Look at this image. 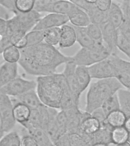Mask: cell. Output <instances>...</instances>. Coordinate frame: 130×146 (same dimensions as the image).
I'll use <instances>...</instances> for the list:
<instances>
[{
	"mask_svg": "<svg viewBox=\"0 0 130 146\" xmlns=\"http://www.w3.org/2000/svg\"><path fill=\"white\" fill-rule=\"evenodd\" d=\"M20 50L19 64L27 74L38 77L55 74L60 65L73 61L72 57L65 55L45 42Z\"/></svg>",
	"mask_w": 130,
	"mask_h": 146,
	"instance_id": "6da1fadb",
	"label": "cell"
},
{
	"mask_svg": "<svg viewBox=\"0 0 130 146\" xmlns=\"http://www.w3.org/2000/svg\"><path fill=\"white\" fill-rule=\"evenodd\" d=\"M36 91L43 105L60 109V102L63 91L68 86L62 73H55L39 76L36 80Z\"/></svg>",
	"mask_w": 130,
	"mask_h": 146,
	"instance_id": "7a4b0ae2",
	"label": "cell"
},
{
	"mask_svg": "<svg viewBox=\"0 0 130 146\" xmlns=\"http://www.w3.org/2000/svg\"><path fill=\"white\" fill-rule=\"evenodd\" d=\"M123 86L116 78L98 80L91 84L87 94L85 111L91 114Z\"/></svg>",
	"mask_w": 130,
	"mask_h": 146,
	"instance_id": "3957f363",
	"label": "cell"
},
{
	"mask_svg": "<svg viewBox=\"0 0 130 146\" xmlns=\"http://www.w3.org/2000/svg\"><path fill=\"white\" fill-rule=\"evenodd\" d=\"M112 54L103 42H96L92 48H82L72 57L76 66L88 67L108 59Z\"/></svg>",
	"mask_w": 130,
	"mask_h": 146,
	"instance_id": "277c9868",
	"label": "cell"
},
{
	"mask_svg": "<svg viewBox=\"0 0 130 146\" xmlns=\"http://www.w3.org/2000/svg\"><path fill=\"white\" fill-rule=\"evenodd\" d=\"M16 122L13 114V105L11 98L6 95L0 94L1 138L5 133L12 131Z\"/></svg>",
	"mask_w": 130,
	"mask_h": 146,
	"instance_id": "5b68a950",
	"label": "cell"
},
{
	"mask_svg": "<svg viewBox=\"0 0 130 146\" xmlns=\"http://www.w3.org/2000/svg\"><path fill=\"white\" fill-rule=\"evenodd\" d=\"M36 81L27 80L20 77L11 81L0 88V94L12 97L21 95L28 91L36 90Z\"/></svg>",
	"mask_w": 130,
	"mask_h": 146,
	"instance_id": "8992f818",
	"label": "cell"
},
{
	"mask_svg": "<svg viewBox=\"0 0 130 146\" xmlns=\"http://www.w3.org/2000/svg\"><path fill=\"white\" fill-rule=\"evenodd\" d=\"M71 1L87 14L91 23L100 25L107 21L108 11L103 12L100 11L95 5V1L75 0Z\"/></svg>",
	"mask_w": 130,
	"mask_h": 146,
	"instance_id": "52a82bcc",
	"label": "cell"
},
{
	"mask_svg": "<svg viewBox=\"0 0 130 146\" xmlns=\"http://www.w3.org/2000/svg\"><path fill=\"white\" fill-rule=\"evenodd\" d=\"M87 68L92 79L98 80L116 78V68L109 58L89 66Z\"/></svg>",
	"mask_w": 130,
	"mask_h": 146,
	"instance_id": "ba28073f",
	"label": "cell"
},
{
	"mask_svg": "<svg viewBox=\"0 0 130 146\" xmlns=\"http://www.w3.org/2000/svg\"><path fill=\"white\" fill-rule=\"evenodd\" d=\"M69 21V18L66 15L50 13L41 18L31 31H44L58 27L63 26Z\"/></svg>",
	"mask_w": 130,
	"mask_h": 146,
	"instance_id": "9c48e42d",
	"label": "cell"
},
{
	"mask_svg": "<svg viewBox=\"0 0 130 146\" xmlns=\"http://www.w3.org/2000/svg\"><path fill=\"white\" fill-rule=\"evenodd\" d=\"M77 66L73 61L68 62L66 64L63 74L71 92L75 100L79 103L80 98L81 94L76 75V69Z\"/></svg>",
	"mask_w": 130,
	"mask_h": 146,
	"instance_id": "30bf717a",
	"label": "cell"
},
{
	"mask_svg": "<svg viewBox=\"0 0 130 146\" xmlns=\"http://www.w3.org/2000/svg\"><path fill=\"white\" fill-rule=\"evenodd\" d=\"M20 31L26 33L32 30L41 18L40 13L35 10L26 13H19L14 16Z\"/></svg>",
	"mask_w": 130,
	"mask_h": 146,
	"instance_id": "8fae6325",
	"label": "cell"
},
{
	"mask_svg": "<svg viewBox=\"0 0 130 146\" xmlns=\"http://www.w3.org/2000/svg\"><path fill=\"white\" fill-rule=\"evenodd\" d=\"M65 111L67 119V133H78L83 119L91 115L85 111L80 110L79 107Z\"/></svg>",
	"mask_w": 130,
	"mask_h": 146,
	"instance_id": "7c38bea8",
	"label": "cell"
},
{
	"mask_svg": "<svg viewBox=\"0 0 130 146\" xmlns=\"http://www.w3.org/2000/svg\"><path fill=\"white\" fill-rule=\"evenodd\" d=\"M100 26L102 32L103 40L104 43L111 51L112 54H116L117 50V29L108 21Z\"/></svg>",
	"mask_w": 130,
	"mask_h": 146,
	"instance_id": "4fadbf2b",
	"label": "cell"
},
{
	"mask_svg": "<svg viewBox=\"0 0 130 146\" xmlns=\"http://www.w3.org/2000/svg\"><path fill=\"white\" fill-rule=\"evenodd\" d=\"M21 125L27 133L36 140L39 146H54V143L47 132L41 128L33 126L27 122Z\"/></svg>",
	"mask_w": 130,
	"mask_h": 146,
	"instance_id": "5bb4252c",
	"label": "cell"
},
{
	"mask_svg": "<svg viewBox=\"0 0 130 146\" xmlns=\"http://www.w3.org/2000/svg\"><path fill=\"white\" fill-rule=\"evenodd\" d=\"M101 127V124L99 120L91 115L83 119L78 133L89 142L90 138L96 133Z\"/></svg>",
	"mask_w": 130,
	"mask_h": 146,
	"instance_id": "9a60e30c",
	"label": "cell"
},
{
	"mask_svg": "<svg viewBox=\"0 0 130 146\" xmlns=\"http://www.w3.org/2000/svg\"><path fill=\"white\" fill-rule=\"evenodd\" d=\"M13 103L20 102L28 106L31 109H37L43 105L36 92L33 90L18 96L11 98Z\"/></svg>",
	"mask_w": 130,
	"mask_h": 146,
	"instance_id": "2e32d148",
	"label": "cell"
},
{
	"mask_svg": "<svg viewBox=\"0 0 130 146\" xmlns=\"http://www.w3.org/2000/svg\"><path fill=\"white\" fill-rule=\"evenodd\" d=\"M76 7L77 5L71 1L53 0L44 10V12L67 16Z\"/></svg>",
	"mask_w": 130,
	"mask_h": 146,
	"instance_id": "e0dca14e",
	"label": "cell"
},
{
	"mask_svg": "<svg viewBox=\"0 0 130 146\" xmlns=\"http://www.w3.org/2000/svg\"><path fill=\"white\" fill-rule=\"evenodd\" d=\"M18 77L17 63L4 62L0 68V88Z\"/></svg>",
	"mask_w": 130,
	"mask_h": 146,
	"instance_id": "ac0fdd59",
	"label": "cell"
},
{
	"mask_svg": "<svg viewBox=\"0 0 130 146\" xmlns=\"http://www.w3.org/2000/svg\"><path fill=\"white\" fill-rule=\"evenodd\" d=\"M120 5L123 10V21L117 31L130 42V1H121Z\"/></svg>",
	"mask_w": 130,
	"mask_h": 146,
	"instance_id": "d6986e66",
	"label": "cell"
},
{
	"mask_svg": "<svg viewBox=\"0 0 130 146\" xmlns=\"http://www.w3.org/2000/svg\"><path fill=\"white\" fill-rule=\"evenodd\" d=\"M67 16L71 24L76 27H87L91 23L87 14L77 6Z\"/></svg>",
	"mask_w": 130,
	"mask_h": 146,
	"instance_id": "ffe728a7",
	"label": "cell"
},
{
	"mask_svg": "<svg viewBox=\"0 0 130 146\" xmlns=\"http://www.w3.org/2000/svg\"><path fill=\"white\" fill-rule=\"evenodd\" d=\"M61 35L59 45L60 47H70L76 41V35L75 29L72 25H65L61 26Z\"/></svg>",
	"mask_w": 130,
	"mask_h": 146,
	"instance_id": "44dd1931",
	"label": "cell"
},
{
	"mask_svg": "<svg viewBox=\"0 0 130 146\" xmlns=\"http://www.w3.org/2000/svg\"><path fill=\"white\" fill-rule=\"evenodd\" d=\"M123 19V10L119 3L112 2L111 6L108 12L107 21L117 29L121 25Z\"/></svg>",
	"mask_w": 130,
	"mask_h": 146,
	"instance_id": "7402d4cb",
	"label": "cell"
},
{
	"mask_svg": "<svg viewBox=\"0 0 130 146\" xmlns=\"http://www.w3.org/2000/svg\"><path fill=\"white\" fill-rule=\"evenodd\" d=\"M76 75L80 91L82 93L89 85L92 79L87 67L77 66Z\"/></svg>",
	"mask_w": 130,
	"mask_h": 146,
	"instance_id": "603a6c76",
	"label": "cell"
},
{
	"mask_svg": "<svg viewBox=\"0 0 130 146\" xmlns=\"http://www.w3.org/2000/svg\"><path fill=\"white\" fill-rule=\"evenodd\" d=\"M13 114L17 122L21 124L29 120L31 109L28 106L20 102L13 103Z\"/></svg>",
	"mask_w": 130,
	"mask_h": 146,
	"instance_id": "cb8c5ba5",
	"label": "cell"
},
{
	"mask_svg": "<svg viewBox=\"0 0 130 146\" xmlns=\"http://www.w3.org/2000/svg\"><path fill=\"white\" fill-rule=\"evenodd\" d=\"M70 25H72L71 24ZM72 26L76 31V41L82 48H91L94 46L96 42L89 34L87 27H78Z\"/></svg>",
	"mask_w": 130,
	"mask_h": 146,
	"instance_id": "d4e9b609",
	"label": "cell"
},
{
	"mask_svg": "<svg viewBox=\"0 0 130 146\" xmlns=\"http://www.w3.org/2000/svg\"><path fill=\"white\" fill-rule=\"evenodd\" d=\"M130 137V133L124 126L114 128L111 131V141L117 145L126 143Z\"/></svg>",
	"mask_w": 130,
	"mask_h": 146,
	"instance_id": "484cf974",
	"label": "cell"
},
{
	"mask_svg": "<svg viewBox=\"0 0 130 146\" xmlns=\"http://www.w3.org/2000/svg\"><path fill=\"white\" fill-rule=\"evenodd\" d=\"M127 117L123 112L117 110L111 113L107 117V121L113 128L124 126Z\"/></svg>",
	"mask_w": 130,
	"mask_h": 146,
	"instance_id": "4316f807",
	"label": "cell"
},
{
	"mask_svg": "<svg viewBox=\"0 0 130 146\" xmlns=\"http://www.w3.org/2000/svg\"><path fill=\"white\" fill-rule=\"evenodd\" d=\"M120 106V110L124 113L127 118L130 117V91L121 89L117 92Z\"/></svg>",
	"mask_w": 130,
	"mask_h": 146,
	"instance_id": "83f0119b",
	"label": "cell"
},
{
	"mask_svg": "<svg viewBox=\"0 0 130 146\" xmlns=\"http://www.w3.org/2000/svg\"><path fill=\"white\" fill-rule=\"evenodd\" d=\"M21 137L18 132L11 131L1 138L0 146H21Z\"/></svg>",
	"mask_w": 130,
	"mask_h": 146,
	"instance_id": "f1b7e54d",
	"label": "cell"
},
{
	"mask_svg": "<svg viewBox=\"0 0 130 146\" xmlns=\"http://www.w3.org/2000/svg\"><path fill=\"white\" fill-rule=\"evenodd\" d=\"M44 41L45 43L53 46L59 44L61 35L60 27H55L45 30Z\"/></svg>",
	"mask_w": 130,
	"mask_h": 146,
	"instance_id": "f546056e",
	"label": "cell"
},
{
	"mask_svg": "<svg viewBox=\"0 0 130 146\" xmlns=\"http://www.w3.org/2000/svg\"><path fill=\"white\" fill-rule=\"evenodd\" d=\"M56 125L59 139L67 133V119L65 111L61 110L59 112L56 119Z\"/></svg>",
	"mask_w": 130,
	"mask_h": 146,
	"instance_id": "4dcf8cb0",
	"label": "cell"
},
{
	"mask_svg": "<svg viewBox=\"0 0 130 146\" xmlns=\"http://www.w3.org/2000/svg\"><path fill=\"white\" fill-rule=\"evenodd\" d=\"M101 108L107 117L111 113L115 111L120 110L117 92L107 100Z\"/></svg>",
	"mask_w": 130,
	"mask_h": 146,
	"instance_id": "1f68e13d",
	"label": "cell"
},
{
	"mask_svg": "<svg viewBox=\"0 0 130 146\" xmlns=\"http://www.w3.org/2000/svg\"><path fill=\"white\" fill-rule=\"evenodd\" d=\"M2 54L5 62H8L18 63L21 58L20 50L13 45L7 48Z\"/></svg>",
	"mask_w": 130,
	"mask_h": 146,
	"instance_id": "d6a6232c",
	"label": "cell"
},
{
	"mask_svg": "<svg viewBox=\"0 0 130 146\" xmlns=\"http://www.w3.org/2000/svg\"><path fill=\"white\" fill-rule=\"evenodd\" d=\"M45 30L31 31L26 35L27 47L33 46L43 42L45 38Z\"/></svg>",
	"mask_w": 130,
	"mask_h": 146,
	"instance_id": "836d02e7",
	"label": "cell"
},
{
	"mask_svg": "<svg viewBox=\"0 0 130 146\" xmlns=\"http://www.w3.org/2000/svg\"><path fill=\"white\" fill-rule=\"evenodd\" d=\"M27 33L22 31H19L13 34L11 37L12 45L14 46L19 50L27 47Z\"/></svg>",
	"mask_w": 130,
	"mask_h": 146,
	"instance_id": "e575fe53",
	"label": "cell"
},
{
	"mask_svg": "<svg viewBox=\"0 0 130 146\" xmlns=\"http://www.w3.org/2000/svg\"><path fill=\"white\" fill-rule=\"evenodd\" d=\"M112 63L113 64L116 68V78L118 80L123 86L130 90V72L124 68L116 66L113 63Z\"/></svg>",
	"mask_w": 130,
	"mask_h": 146,
	"instance_id": "d590c367",
	"label": "cell"
},
{
	"mask_svg": "<svg viewBox=\"0 0 130 146\" xmlns=\"http://www.w3.org/2000/svg\"><path fill=\"white\" fill-rule=\"evenodd\" d=\"M117 49L123 52L130 59V42L117 31Z\"/></svg>",
	"mask_w": 130,
	"mask_h": 146,
	"instance_id": "8d00e7d4",
	"label": "cell"
},
{
	"mask_svg": "<svg viewBox=\"0 0 130 146\" xmlns=\"http://www.w3.org/2000/svg\"><path fill=\"white\" fill-rule=\"evenodd\" d=\"M35 1L33 0H17L15 7L19 13H26L34 10Z\"/></svg>",
	"mask_w": 130,
	"mask_h": 146,
	"instance_id": "74e56055",
	"label": "cell"
},
{
	"mask_svg": "<svg viewBox=\"0 0 130 146\" xmlns=\"http://www.w3.org/2000/svg\"><path fill=\"white\" fill-rule=\"evenodd\" d=\"M88 33L95 42H103L102 32L100 25L91 23L87 27Z\"/></svg>",
	"mask_w": 130,
	"mask_h": 146,
	"instance_id": "f35d334b",
	"label": "cell"
},
{
	"mask_svg": "<svg viewBox=\"0 0 130 146\" xmlns=\"http://www.w3.org/2000/svg\"><path fill=\"white\" fill-rule=\"evenodd\" d=\"M112 2V1L109 0H95V3L100 11L107 12L110 9Z\"/></svg>",
	"mask_w": 130,
	"mask_h": 146,
	"instance_id": "ab89813d",
	"label": "cell"
},
{
	"mask_svg": "<svg viewBox=\"0 0 130 146\" xmlns=\"http://www.w3.org/2000/svg\"><path fill=\"white\" fill-rule=\"evenodd\" d=\"M0 4L14 13L15 15L19 13L15 7V0H1Z\"/></svg>",
	"mask_w": 130,
	"mask_h": 146,
	"instance_id": "60d3db41",
	"label": "cell"
},
{
	"mask_svg": "<svg viewBox=\"0 0 130 146\" xmlns=\"http://www.w3.org/2000/svg\"><path fill=\"white\" fill-rule=\"evenodd\" d=\"M21 146H39L36 140L32 136L27 133L21 137Z\"/></svg>",
	"mask_w": 130,
	"mask_h": 146,
	"instance_id": "b9f144b4",
	"label": "cell"
},
{
	"mask_svg": "<svg viewBox=\"0 0 130 146\" xmlns=\"http://www.w3.org/2000/svg\"><path fill=\"white\" fill-rule=\"evenodd\" d=\"M53 1V0H42L35 1L34 10L40 13L44 12L47 7Z\"/></svg>",
	"mask_w": 130,
	"mask_h": 146,
	"instance_id": "7bdbcfd3",
	"label": "cell"
},
{
	"mask_svg": "<svg viewBox=\"0 0 130 146\" xmlns=\"http://www.w3.org/2000/svg\"><path fill=\"white\" fill-rule=\"evenodd\" d=\"M12 45L10 38L5 36H1L0 42V52L1 54L5 49Z\"/></svg>",
	"mask_w": 130,
	"mask_h": 146,
	"instance_id": "ee69618b",
	"label": "cell"
},
{
	"mask_svg": "<svg viewBox=\"0 0 130 146\" xmlns=\"http://www.w3.org/2000/svg\"><path fill=\"white\" fill-rule=\"evenodd\" d=\"M0 16H1V19H4L5 20H8L11 19L10 18V12L9 10L7 9L6 8L4 7L3 6L1 5L0 7Z\"/></svg>",
	"mask_w": 130,
	"mask_h": 146,
	"instance_id": "f6af8a7d",
	"label": "cell"
},
{
	"mask_svg": "<svg viewBox=\"0 0 130 146\" xmlns=\"http://www.w3.org/2000/svg\"><path fill=\"white\" fill-rule=\"evenodd\" d=\"M7 20L1 19L0 20V35L1 36H4L6 33L7 29Z\"/></svg>",
	"mask_w": 130,
	"mask_h": 146,
	"instance_id": "bcb514c9",
	"label": "cell"
},
{
	"mask_svg": "<svg viewBox=\"0 0 130 146\" xmlns=\"http://www.w3.org/2000/svg\"><path fill=\"white\" fill-rule=\"evenodd\" d=\"M124 126L130 134V117L127 118Z\"/></svg>",
	"mask_w": 130,
	"mask_h": 146,
	"instance_id": "7dc6e473",
	"label": "cell"
},
{
	"mask_svg": "<svg viewBox=\"0 0 130 146\" xmlns=\"http://www.w3.org/2000/svg\"><path fill=\"white\" fill-rule=\"evenodd\" d=\"M92 146H108L107 144L105 143H97L93 145Z\"/></svg>",
	"mask_w": 130,
	"mask_h": 146,
	"instance_id": "c3c4849f",
	"label": "cell"
},
{
	"mask_svg": "<svg viewBox=\"0 0 130 146\" xmlns=\"http://www.w3.org/2000/svg\"><path fill=\"white\" fill-rule=\"evenodd\" d=\"M117 146H130V144L129 143H128L127 142L126 143L124 144L117 145Z\"/></svg>",
	"mask_w": 130,
	"mask_h": 146,
	"instance_id": "681fc988",
	"label": "cell"
}]
</instances>
